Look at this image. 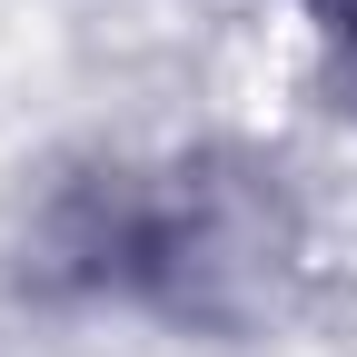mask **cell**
Listing matches in <instances>:
<instances>
[{
	"instance_id": "2",
	"label": "cell",
	"mask_w": 357,
	"mask_h": 357,
	"mask_svg": "<svg viewBox=\"0 0 357 357\" xmlns=\"http://www.w3.org/2000/svg\"><path fill=\"white\" fill-rule=\"evenodd\" d=\"M318 20H328V40H337V60L357 70V0H318Z\"/></svg>"
},
{
	"instance_id": "1",
	"label": "cell",
	"mask_w": 357,
	"mask_h": 357,
	"mask_svg": "<svg viewBox=\"0 0 357 357\" xmlns=\"http://www.w3.org/2000/svg\"><path fill=\"white\" fill-rule=\"evenodd\" d=\"M50 258L169 318H238L288 258V208L258 169H119L60 208Z\"/></svg>"
}]
</instances>
